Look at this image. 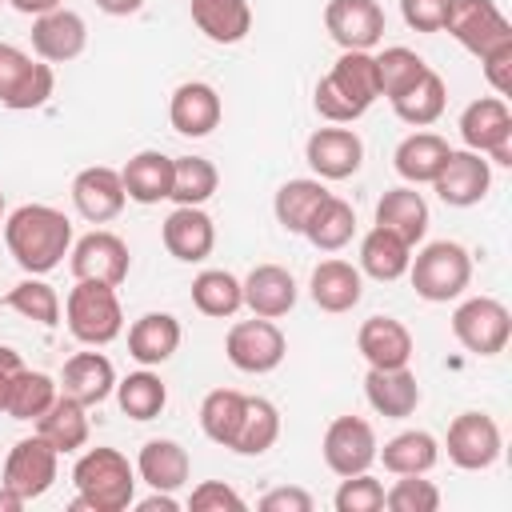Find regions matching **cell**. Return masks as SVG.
Wrapping results in <instances>:
<instances>
[{
	"instance_id": "obj_20",
	"label": "cell",
	"mask_w": 512,
	"mask_h": 512,
	"mask_svg": "<svg viewBox=\"0 0 512 512\" xmlns=\"http://www.w3.org/2000/svg\"><path fill=\"white\" fill-rule=\"evenodd\" d=\"M72 204H76V212L88 224L116 220L124 212V204H128V192H124L120 172L108 168V164H92V168L76 172V180H72Z\"/></svg>"
},
{
	"instance_id": "obj_4",
	"label": "cell",
	"mask_w": 512,
	"mask_h": 512,
	"mask_svg": "<svg viewBox=\"0 0 512 512\" xmlns=\"http://www.w3.org/2000/svg\"><path fill=\"white\" fill-rule=\"evenodd\" d=\"M408 276H412V288H416L420 300L448 304V300H456L468 288V280H472V256L456 240H432V244H424L412 256Z\"/></svg>"
},
{
	"instance_id": "obj_8",
	"label": "cell",
	"mask_w": 512,
	"mask_h": 512,
	"mask_svg": "<svg viewBox=\"0 0 512 512\" xmlns=\"http://www.w3.org/2000/svg\"><path fill=\"white\" fill-rule=\"evenodd\" d=\"M460 140L464 148L488 156V164L512 168V112L504 96H480L460 112Z\"/></svg>"
},
{
	"instance_id": "obj_11",
	"label": "cell",
	"mask_w": 512,
	"mask_h": 512,
	"mask_svg": "<svg viewBox=\"0 0 512 512\" xmlns=\"http://www.w3.org/2000/svg\"><path fill=\"white\" fill-rule=\"evenodd\" d=\"M56 472H60V452L40 432H32V436L12 444L8 460H4V480L0 484L28 504V500H40L56 484Z\"/></svg>"
},
{
	"instance_id": "obj_27",
	"label": "cell",
	"mask_w": 512,
	"mask_h": 512,
	"mask_svg": "<svg viewBox=\"0 0 512 512\" xmlns=\"http://www.w3.org/2000/svg\"><path fill=\"white\" fill-rule=\"evenodd\" d=\"M180 336L184 332L172 312H144L128 328V356L144 368H156V364L172 360V352L180 348Z\"/></svg>"
},
{
	"instance_id": "obj_50",
	"label": "cell",
	"mask_w": 512,
	"mask_h": 512,
	"mask_svg": "<svg viewBox=\"0 0 512 512\" xmlns=\"http://www.w3.org/2000/svg\"><path fill=\"white\" fill-rule=\"evenodd\" d=\"M400 16L412 32H444L448 0H400Z\"/></svg>"
},
{
	"instance_id": "obj_56",
	"label": "cell",
	"mask_w": 512,
	"mask_h": 512,
	"mask_svg": "<svg viewBox=\"0 0 512 512\" xmlns=\"http://www.w3.org/2000/svg\"><path fill=\"white\" fill-rule=\"evenodd\" d=\"M16 12L24 16H40V12H52V8H64V0H8Z\"/></svg>"
},
{
	"instance_id": "obj_35",
	"label": "cell",
	"mask_w": 512,
	"mask_h": 512,
	"mask_svg": "<svg viewBox=\"0 0 512 512\" xmlns=\"http://www.w3.org/2000/svg\"><path fill=\"white\" fill-rule=\"evenodd\" d=\"M328 196H332V192H328V188H324V180H316V176L284 180V184L276 188V200H272L276 224H280L284 232H300V236H304V228H308L312 212H316Z\"/></svg>"
},
{
	"instance_id": "obj_52",
	"label": "cell",
	"mask_w": 512,
	"mask_h": 512,
	"mask_svg": "<svg viewBox=\"0 0 512 512\" xmlns=\"http://www.w3.org/2000/svg\"><path fill=\"white\" fill-rule=\"evenodd\" d=\"M480 64H484V76H488L492 92L496 96H508L512 92V44L500 48V52H492V56H484Z\"/></svg>"
},
{
	"instance_id": "obj_58",
	"label": "cell",
	"mask_w": 512,
	"mask_h": 512,
	"mask_svg": "<svg viewBox=\"0 0 512 512\" xmlns=\"http://www.w3.org/2000/svg\"><path fill=\"white\" fill-rule=\"evenodd\" d=\"M0 224H4V192H0Z\"/></svg>"
},
{
	"instance_id": "obj_33",
	"label": "cell",
	"mask_w": 512,
	"mask_h": 512,
	"mask_svg": "<svg viewBox=\"0 0 512 512\" xmlns=\"http://www.w3.org/2000/svg\"><path fill=\"white\" fill-rule=\"evenodd\" d=\"M448 152L452 148H448V140L440 132H412V136H404L396 144L392 164H396V172H400L404 184H432L436 172H440V164L448 160Z\"/></svg>"
},
{
	"instance_id": "obj_23",
	"label": "cell",
	"mask_w": 512,
	"mask_h": 512,
	"mask_svg": "<svg viewBox=\"0 0 512 512\" xmlns=\"http://www.w3.org/2000/svg\"><path fill=\"white\" fill-rule=\"evenodd\" d=\"M356 348L368 360V368H404L416 352L412 332L396 316H368L356 332Z\"/></svg>"
},
{
	"instance_id": "obj_49",
	"label": "cell",
	"mask_w": 512,
	"mask_h": 512,
	"mask_svg": "<svg viewBox=\"0 0 512 512\" xmlns=\"http://www.w3.org/2000/svg\"><path fill=\"white\" fill-rule=\"evenodd\" d=\"M192 512H244V496L236 488H228L224 480H200L188 496Z\"/></svg>"
},
{
	"instance_id": "obj_31",
	"label": "cell",
	"mask_w": 512,
	"mask_h": 512,
	"mask_svg": "<svg viewBox=\"0 0 512 512\" xmlns=\"http://www.w3.org/2000/svg\"><path fill=\"white\" fill-rule=\"evenodd\" d=\"M408 264H412V244L392 228L372 224V232L360 240V272H368L380 284H392L408 272Z\"/></svg>"
},
{
	"instance_id": "obj_57",
	"label": "cell",
	"mask_w": 512,
	"mask_h": 512,
	"mask_svg": "<svg viewBox=\"0 0 512 512\" xmlns=\"http://www.w3.org/2000/svg\"><path fill=\"white\" fill-rule=\"evenodd\" d=\"M24 508V500L16 496V492H8L4 484H0V512H20Z\"/></svg>"
},
{
	"instance_id": "obj_19",
	"label": "cell",
	"mask_w": 512,
	"mask_h": 512,
	"mask_svg": "<svg viewBox=\"0 0 512 512\" xmlns=\"http://www.w3.org/2000/svg\"><path fill=\"white\" fill-rule=\"evenodd\" d=\"M88 48V24L72 8H52L32 20V52L48 64H68Z\"/></svg>"
},
{
	"instance_id": "obj_59",
	"label": "cell",
	"mask_w": 512,
	"mask_h": 512,
	"mask_svg": "<svg viewBox=\"0 0 512 512\" xmlns=\"http://www.w3.org/2000/svg\"><path fill=\"white\" fill-rule=\"evenodd\" d=\"M0 4H4V0H0Z\"/></svg>"
},
{
	"instance_id": "obj_14",
	"label": "cell",
	"mask_w": 512,
	"mask_h": 512,
	"mask_svg": "<svg viewBox=\"0 0 512 512\" xmlns=\"http://www.w3.org/2000/svg\"><path fill=\"white\" fill-rule=\"evenodd\" d=\"M376 432L368 420L360 416H336L328 428H324V440H320V452H324V464L336 472V476H356V472H368L372 460H376Z\"/></svg>"
},
{
	"instance_id": "obj_18",
	"label": "cell",
	"mask_w": 512,
	"mask_h": 512,
	"mask_svg": "<svg viewBox=\"0 0 512 512\" xmlns=\"http://www.w3.org/2000/svg\"><path fill=\"white\" fill-rule=\"evenodd\" d=\"M160 240L180 264H200L216 248V224L200 204H176L160 224Z\"/></svg>"
},
{
	"instance_id": "obj_30",
	"label": "cell",
	"mask_w": 512,
	"mask_h": 512,
	"mask_svg": "<svg viewBox=\"0 0 512 512\" xmlns=\"http://www.w3.org/2000/svg\"><path fill=\"white\" fill-rule=\"evenodd\" d=\"M376 224L392 228L396 236H404L412 248L424 240L428 232V200L416 192V184H400V188H388L380 200H376Z\"/></svg>"
},
{
	"instance_id": "obj_17",
	"label": "cell",
	"mask_w": 512,
	"mask_h": 512,
	"mask_svg": "<svg viewBox=\"0 0 512 512\" xmlns=\"http://www.w3.org/2000/svg\"><path fill=\"white\" fill-rule=\"evenodd\" d=\"M304 160L316 172V180H348L364 164V140L352 128H316L304 144Z\"/></svg>"
},
{
	"instance_id": "obj_43",
	"label": "cell",
	"mask_w": 512,
	"mask_h": 512,
	"mask_svg": "<svg viewBox=\"0 0 512 512\" xmlns=\"http://www.w3.org/2000/svg\"><path fill=\"white\" fill-rule=\"evenodd\" d=\"M220 188V172L204 156H172V192L168 200L176 204H204Z\"/></svg>"
},
{
	"instance_id": "obj_3",
	"label": "cell",
	"mask_w": 512,
	"mask_h": 512,
	"mask_svg": "<svg viewBox=\"0 0 512 512\" xmlns=\"http://www.w3.org/2000/svg\"><path fill=\"white\" fill-rule=\"evenodd\" d=\"M72 512H124L136 500V468L120 448H88L72 464Z\"/></svg>"
},
{
	"instance_id": "obj_1",
	"label": "cell",
	"mask_w": 512,
	"mask_h": 512,
	"mask_svg": "<svg viewBox=\"0 0 512 512\" xmlns=\"http://www.w3.org/2000/svg\"><path fill=\"white\" fill-rule=\"evenodd\" d=\"M4 244L28 276H48L72 252V224L52 204H20L4 216Z\"/></svg>"
},
{
	"instance_id": "obj_55",
	"label": "cell",
	"mask_w": 512,
	"mask_h": 512,
	"mask_svg": "<svg viewBox=\"0 0 512 512\" xmlns=\"http://www.w3.org/2000/svg\"><path fill=\"white\" fill-rule=\"evenodd\" d=\"M96 8L108 12V16H132V12L144 8V0H96Z\"/></svg>"
},
{
	"instance_id": "obj_48",
	"label": "cell",
	"mask_w": 512,
	"mask_h": 512,
	"mask_svg": "<svg viewBox=\"0 0 512 512\" xmlns=\"http://www.w3.org/2000/svg\"><path fill=\"white\" fill-rule=\"evenodd\" d=\"M336 512H380L384 508V484L368 472H356V476H340V488H336Z\"/></svg>"
},
{
	"instance_id": "obj_24",
	"label": "cell",
	"mask_w": 512,
	"mask_h": 512,
	"mask_svg": "<svg viewBox=\"0 0 512 512\" xmlns=\"http://www.w3.org/2000/svg\"><path fill=\"white\" fill-rule=\"evenodd\" d=\"M224 116L220 92L204 80H184L168 100V120L180 136H208Z\"/></svg>"
},
{
	"instance_id": "obj_26",
	"label": "cell",
	"mask_w": 512,
	"mask_h": 512,
	"mask_svg": "<svg viewBox=\"0 0 512 512\" xmlns=\"http://www.w3.org/2000/svg\"><path fill=\"white\" fill-rule=\"evenodd\" d=\"M364 396H368L376 416L404 420L420 404V384H416V372H408V364L404 368H368Z\"/></svg>"
},
{
	"instance_id": "obj_9",
	"label": "cell",
	"mask_w": 512,
	"mask_h": 512,
	"mask_svg": "<svg viewBox=\"0 0 512 512\" xmlns=\"http://www.w3.org/2000/svg\"><path fill=\"white\" fill-rule=\"evenodd\" d=\"M288 352V340L284 332L276 328V320H264V316H252V320H236L224 336V356L232 368L248 372V376H264L272 368H280Z\"/></svg>"
},
{
	"instance_id": "obj_46",
	"label": "cell",
	"mask_w": 512,
	"mask_h": 512,
	"mask_svg": "<svg viewBox=\"0 0 512 512\" xmlns=\"http://www.w3.org/2000/svg\"><path fill=\"white\" fill-rule=\"evenodd\" d=\"M428 72V64H424V56H416L412 48H404V44H392V48H384V52H376V76H380V96H388V100H396L400 92H408L420 76Z\"/></svg>"
},
{
	"instance_id": "obj_37",
	"label": "cell",
	"mask_w": 512,
	"mask_h": 512,
	"mask_svg": "<svg viewBox=\"0 0 512 512\" xmlns=\"http://www.w3.org/2000/svg\"><path fill=\"white\" fill-rule=\"evenodd\" d=\"M444 104H448L444 76H440L436 68H428L408 92H400V96L392 100V112H396L404 124H412V128H428V124H436V120L444 116Z\"/></svg>"
},
{
	"instance_id": "obj_13",
	"label": "cell",
	"mask_w": 512,
	"mask_h": 512,
	"mask_svg": "<svg viewBox=\"0 0 512 512\" xmlns=\"http://www.w3.org/2000/svg\"><path fill=\"white\" fill-rule=\"evenodd\" d=\"M68 264H72V276L76 280H96V284H112L120 288L128 280V268H132V256H128V244L116 236V232H88L72 244L68 252Z\"/></svg>"
},
{
	"instance_id": "obj_41",
	"label": "cell",
	"mask_w": 512,
	"mask_h": 512,
	"mask_svg": "<svg viewBox=\"0 0 512 512\" xmlns=\"http://www.w3.org/2000/svg\"><path fill=\"white\" fill-rule=\"evenodd\" d=\"M116 404L132 420H156L168 404V388L152 368H140V372H128L124 380H116Z\"/></svg>"
},
{
	"instance_id": "obj_5",
	"label": "cell",
	"mask_w": 512,
	"mask_h": 512,
	"mask_svg": "<svg viewBox=\"0 0 512 512\" xmlns=\"http://www.w3.org/2000/svg\"><path fill=\"white\" fill-rule=\"evenodd\" d=\"M64 320L68 332L88 348H104L124 332V308L116 288L96 280H76V288L64 300Z\"/></svg>"
},
{
	"instance_id": "obj_32",
	"label": "cell",
	"mask_w": 512,
	"mask_h": 512,
	"mask_svg": "<svg viewBox=\"0 0 512 512\" xmlns=\"http://www.w3.org/2000/svg\"><path fill=\"white\" fill-rule=\"evenodd\" d=\"M376 460H384V468L392 476H428L440 460V444L432 432L408 428V432H396L392 440H384V448H376Z\"/></svg>"
},
{
	"instance_id": "obj_28",
	"label": "cell",
	"mask_w": 512,
	"mask_h": 512,
	"mask_svg": "<svg viewBox=\"0 0 512 512\" xmlns=\"http://www.w3.org/2000/svg\"><path fill=\"white\" fill-rule=\"evenodd\" d=\"M188 472H192V460L184 452V444L176 440H148L136 456V476L152 488V492H176L188 484Z\"/></svg>"
},
{
	"instance_id": "obj_42",
	"label": "cell",
	"mask_w": 512,
	"mask_h": 512,
	"mask_svg": "<svg viewBox=\"0 0 512 512\" xmlns=\"http://www.w3.org/2000/svg\"><path fill=\"white\" fill-rule=\"evenodd\" d=\"M244 392L236 388H212L204 400H200V428L212 444L220 448H232V436L240 428V416H244Z\"/></svg>"
},
{
	"instance_id": "obj_53",
	"label": "cell",
	"mask_w": 512,
	"mask_h": 512,
	"mask_svg": "<svg viewBox=\"0 0 512 512\" xmlns=\"http://www.w3.org/2000/svg\"><path fill=\"white\" fill-rule=\"evenodd\" d=\"M20 368H24L20 352H16V348H8V344H0V412L8 408V392H12L16 376H20Z\"/></svg>"
},
{
	"instance_id": "obj_44",
	"label": "cell",
	"mask_w": 512,
	"mask_h": 512,
	"mask_svg": "<svg viewBox=\"0 0 512 512\" xmlns=\"http://www.w3.org/2000/svg\"><path fill=\"white\" fill-rule=\"evenodd\" d=\"M60 396V384L48 376V372H32V368H20V376H16V384H12V392H8V416L12 420H40L48 408H52V400Z\"/></svg>"
},
{
	"instance_id": "obj_12",
	"label": "cell",
	"mask_w": 512,
	"mask_h": 512,
	"mask_svg": "<svg viewBox=\"0 0 512 512\" xmlns=\"http://www.w3.org/2000/svg\"><path fill=\"white\" fill-rule=\"evenodd\" d=\"M448 460L464 472H484L500 460V424L488 416V412H460L452 424H448Z\"/></svg>"
},
{
	"instance_id": "obj_7",
	"label": "cell",
	"mask_w": 512,
	"mask_h": 512,
	"mask_svg": "<svg viewBox=\"0 0 512 512\" xmlns=\"http://www.w3.org/2000/svg\"><path fill=\"white\" fill-rule=\"evenodd\" d=\"M56 88V72L48 60H32L16 44H0V104L12 112H32L48 104Z\"/></svg>"
},
{
	"instance_id": "obj_10",
	"label": "cell",
	"mask_w": 512,
	"mask_h": 512,
	"mask_svg": "<svg viewBox=\"0 0 512 512\" xmlns=\"http://www.w3.org/2000/svg\"><path fill=\"white\" fill-rule=\"evenodd\" d=\"M452 336L472 356H500L512 336V316L492 296H472L452 312Z\"/></svg>"
},
{
	"instance_id": "obj_16",
	"label": "cell",
	"mask_w": 512,
	"mask_h": 512,
	"mask_svg": "<svg viewBox=\"0 0 512 512\" xmlns=\"http://www.w3.org/2000/svg\"><path fill=\"white\" fill-rule=\"evenodd\" d=\"M324 28L344 52H372L384 36V8L376 0H328Z\"/></svg>"
},
{
	"instance_id": "obj_38",
	"label": "cell",
	"mask_w": 512,
	"mask_h": 512,
	"mask_svg": "<svg viewBox=\"0 0 512 512\" xmlns=\"http://www.w3.org/2000/svg\"><path fill=\"white\" fill-rule=\"evenodd\" d=\"M280 436V412L272 400L264 396H248L244 400V416H240V428L232 436V452L236 456H264Z\"/></svg>"
},
{
	"instance_id": "obj_51",
	"label": "cell",
	"mask_w": 512,
	"mask_h": 512,
	"mask_svg": "<svg viewBox=\"0 0 512 512\" xmlns=\"http://www.w3.org/2000/svg\"><path fill=\"white\" fill-rule=\"evenodd\" d=\"M260 512H312V496L304 488L284 484V488H272L260 496Z\"/></svg>"
},
{
	"instance_id": "obj_15",
	"label": "cell",
	"mask_w": 512,
	"mask_h": 512,
	"mask_svg": "<svg viewBox=\"0 0 512 512\" xmlns=\"http://www.w3.org/2000/svg\"><path fill=\"white\" fill-rule=\"evenodd\" d=\"M432 188H436V196H440L448 208H472V204H480V200L488 196V188H492V164H488V156H480V152H472V148H460V152L452 148L448 160L440 164Z\"/></svg>"
},
{
	"instance_id": "obj_47",
	"label": "cell",
	"mask_w": 512,
	"mask_h": 512,
	"mask_svg": "<svg viewBox=\"0 0 512 512\" xmlns=\"http://www.w3.org/2000/svg\"><path fill=\"white\" fill-rule=\"evenodd\" d=\"M384 508H392V512H436L440 508V488L424 476H400L384 492Z\"/></svg>"
},
{
	"instance_id": "obj_22",
	"label": "cell",
	"mask_w": 512,
	"mask_h": 512,
	"mask_svg": "<svg viewBox=\"0 0 512 512\" xmlns=\"http://www.w3.org/2000/svg\"><path fill=\"white\" fill-rule=\"evenodd\" d=\"M308 296H312V304L320 312H336V316L352 312L360 304V296H364V276L348 260H336V256L320 260L312 268V276H308Z\"/></svg>"
},
{
	"instance_id": "obj_39",
	"label": "cell",
	"mask_w": 512,
	"mask_h": 512,
	"mask_svg": "<svg viewBox=\"0 0 512 512\" xmlns=\"http://www.w3.org/2000/svg\"><path fill=\"white\" fill-rule=\"evenodd\" d=\"M192 304L212 320H228L244 308V288L228 268H204L192 280Z\"/></svg>"
},
{
	"instance_id": "obj_6",
	"label": "cell",
	"mask_w": 512,
	"mask_h": 512,
	"mask_svg": "<svg viewBox=\"0 0 512 512\" xmlns=\"http://www.w3.org/2000/svg\"><path fill=\"white\" fill-rule=\"evenodd\" d=\"M444 32L456 44H464L476 60H484V56H492V52L512 44V24L496 8V0H448Z\"/></svg>"
},
{
	"instance_id": "obj_29",
	"label": "cell",
	"mask_w": 512,
	"mask_h": 512,
	"mask_svg": "<svg viewBox=\"0 0 512 512\" xmlns=\"http://www.w3.org/2000/svg\"><path fill=\"white\" fill-rule=\"evenodd\" d=\"M120 180H124L128 200H136V204H160L172 192V156H164L156 148H144V152L128 156V164L120 168Z\"/></svg>"
},
{
	"instance_id": "obj_36",
	"label": "cell",
	"mask_w": 512,
	"mask_h": 512,
	"mask_svg": "<svg viewBox=\"0 0 512 512\" xmlns=\"http://www.w3.org/2000/svg\"><path fill=\"white\" fill-rule=\"evenodd\" d=\"M36 432L60 452V456H68V452H76V448H84L88 444V408L80 404V400H72V396H56L52 400V408L36 420Z\"/></svg>"
},
{
	"instance_id": "obj_40",
	"label": "cell",
	"mask_w": 512,
	"mask_h": 512,
	"mask_svg": "<svg viewBox=\"0 0 512 512\" xmlns=\"http://www.w3.org/2000/svg\"><path fill=\"white\" fill-rule=\"evenodd\" d=\"M304 236H308V244L320 248V252H340V248L356 236V212H352V204L340 200V196H328V200L312 212Z\"/></svg>"
},
{
	"instance_id": "obj_2",
	"label": "cell",
	"mask_w": 512,
	"mask_h": 512,
	"mask_svg": "<svg viewBox=\"0 0 512 512\" xmlns=\"http://www.w3.org/2000/svg\"><path fill=\"white\" fill-rule=\"evenodd\" d=\"M380 100V76L372 52H340V60L316 84V112L328 124H352Z\"/></svg>"
},
{
	"instance_id": "obj_54",
	"label": "cell",
	"mask_w": 512,
	"mask_h": 512,
	"mask_svg": "<svg viewBox=\"0 0 512 512\" xmlns=\"http://www.w3.org/2000/svg\"><path fill=\"white\" fill-rule=\"evenodd\" d=\"M132 504H136L140 512H156V508H160V512H176V508H180V500H176L172 492H152L148 500H132Z\"/></svg>"
},
{
	"instance_id": "obj_25",
	"label": "cell",
	"mask_w": 512,
	"mask_h": 512,
	"mask_svg": "<svg viewBox=\"0 0 512 512\" xmlns=\"http://www.w3.org/2000/svg\"><path fill=\"white\" fill-rule=\"evenodd\" d=\"M56 384H60L64 396L92 408V404H104L116 392V368L104 352H76V356L64 360V372H60Z\"/></svg>"
},
{
	"instance_id": "obj_21",
	"label": "cell",
	"mask_w": 512,
	"mask_h": 512,
	"mask_svg": "<svg viewBox=\"0 0 512 512\" xmlns=\"http://www.w3.org/2000/svg\"><path fill=\"white\" fill-rule=\"evenodd\" d=\"M240 288H244V308H248L252 316H264V320L288 316V312L296 308V296H300L292 272L280 268V264H256V268L240 280Z\"/></svg>"
},
{
	"instance_id": "obj_45",
	"label": "cell",
	"mask_w": 512,
	"mask_h": 512,
	"mask_svg": "<svg viewBox=\"0 0 512 512\" xmlns=\"http://www.w3.org/2000/svg\"><path fill=\"white\" fill-rule=\"evenodd\" d=\"M4 308L20 312L24 320H36V324H44V328L60 324V296H56V288H52L48 280H40V276H28V280H20L16 288H8Z\"/></svg>"
},
{
	"instance_id": "obj_34",
	"label": "cell",
	"mask_w": 512,
	"mask_h": 512,
	"mask_svg": "<svg viewBox=\"0 0 512 512\" xmlns=\"http://www.w3.org/2000/svg\"><path fill=\"white\" fill-rule=\"evenodd\" d=\"M188 12H192V24L212 44H240L252 32V8H248V0H192Z\"/></svg>"
}]
</instances>
